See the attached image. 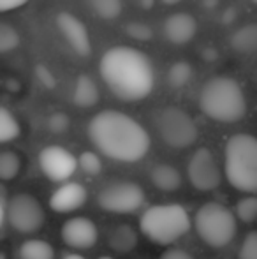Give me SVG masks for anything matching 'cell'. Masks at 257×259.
<instances>
[{
    "label": "cell",
    "mask_w": 257,
    "mask_h": 259,
    "mask_svg": "<svg viewBox=\"0 0 257 259\" xmlns=\"http://www.w3.org/2000/svg\"><path fill=\"white\" fill-rule=\"evenodd\" d=\"M187 175L192 184L194 189L201 192L213 191L220 185L222 182V173L220 167L215 160V155L208 148H197L189 160V167H187Z\"/></svg>",
    "instance_id": "10"
},
{
    "label": "cell",
    "mask_w": 257,
    "mask_h": 259,
    "mask_svg": "<svg viewBox=\"0 0 257 259\" xmlns=\"http://www.w3.org/2000/svg\"><path fill=\"white\" fill-rule=\"evenodd\" d=\"M21 169V159L16 152L6 150L0 154V178L4 182L14 180Z\"/></svg>",
    "instance_id": "23"
},
{
    "label": "cell",
    "mask_w": 257,
    "mask_h": 259,
    "mask_svg": "<svg viewBox=\"0 0 257 259\" xmlns=\"http://www.w3.org/2000/svg\"><path fill=\"white\" fill-rule=\"evenodd\" d=\"M159 259H194V257H192V254H189L187 250L178 249V247H171V249L164 250Z\"/></svg>",
    "instance_id": "32"
},
{
    "label": "cell",
    "mask_w": 257,
    "mask_h": 259,
    "mask_svg": "<svg viewBox=\"0 0 257 259\" xmlns=\"http://www.w3.org/2000/svg\"><path fill=\"white\" fill-rule=\"evenodd\" d=\"M231 48L241 55L257 53V23H247L231 35Z\"/></svg>",
    "instance_id": "19"
},
{
    "label": "cell",
    "mask_w": 257,
    "mask_h": 259,
    "mask_svg": "<svg viewBox=\"0 0 257 259\" xmlns=\"http://www.w3.org/2000/svg\"><path fill=\"white\" fill-rule=\"evenodd\" d=\"M226 178L236 191L257 192V138L252 134H234L224 150Z\"/></svg>",
    "instance_id": "4"
},
{
    "label": "cell",
    "mask_w": 257,
    "mask_h": 259,
    "mask_svg": "<svg viewBox=\"0 0 257 259\" xmlns=\"http://www.w3.org/2000/svg\"><path fill=\"white\" fill-rule=\"evenodd\" d=\"M137 4H139L141 9H151L155 4V0H137Z\"/></svg>",
    "instance_id": "34"
},
{
    "label": "cell",
    "mask_w": 257,
    "mask_h": 259,
    "mask_svg": "<svg viewBox=\"0 0 257 259\" xmlns=\"http://www.w3.org/2000/svg\"><path fill=\"white\" fill-rule=\"evenodd\" d=\"M86 198H88V192H86V189L81 184H78V182H65L52 194L49 206H52L53 211L69 213V211H74L85 205Z\"/></svg>",
    "instance_id": "14"
},
{
    "label": "cell",
    "mask_w": 257,
    "mask_h": 259,
    "mask_svg": "<svg viewBox=\"0 0 257 259\" xmlns=\"http://www.w3.org/2000/svg\"><path fill=\"white\" fill-rule=\"evenodd\" d=\"M197 34V21L189 13H175L164 21V35L176 46L187 45Z\"/></svg>",
    "instance_id": "15"
},
{
    "label": "cell",
    "mask_w": 257,
    "mask_h": 259,
    "mask_svg": "<svg viewBox=\"0 0 257 259\" xmlns=\"http://www.w3.org/2000/svg\"><path fill=\"white\" fill-rule=\"evenodd\" d=\"M39 167L52 182H67L79 167L78 157L59 145H49L39 152Z\"/></svg>",
    "instance_id": "11"
},
{
    "label": "cell",
    "mask_w": 257,
    "mask_h": 259,
    "mask_svg": "<svg viewBox=\"0 0 257 259\" xmlns=\"http://www.w3.org/2000/svg\"><path fill=\"white\" fill-rule=\"evenodd\" d=\"M194 228L206 245L212 249H222L236 236L238 217L227 206L210 201L195 211Z\"/></svg>",
    "instance_id": "6"
},
{
    "label": "cell",
    "mask_w": 257,
    "mask_h": 259,
    "mask_svg": "<svg viewBox=\"0 0 257 259\" xmlns=\"http://www.w3.org/2000/svg\"><path fill=\"white\" fill-rule=\"evenodd\" d=\"M168 85L173 87V89H182L185 87L187 83L190 81L192 78V67H190L189 62H183V60H178V62H173L168 69Z\"/></svg>",
    "instance_id": "22"
},
{
    "label": "cell",
    "mask_w": 257,
    "mask_h": 259,
    "mask_svg": "<svg viewBox=\"0 0 257 259\" xmlns=\"http://www.w3.org/2000/svg\"><path fill=\"white\" fill-rule=\"evenodd\" d=\"M55 23L59 32L62 34V37L65 39V42L79 57H88L92 53V41H90L88 28L85 27V23L78 16L67 13V11H62L57 16Z\"/></svg>",
    "instance_id": "12"
},
{
    "label": "cell",
    "mask_w": 257,
    "mask_h": 259,
    "mask_svg": "<svg viewBox=\"0 0 257 259\" xmlns=\"http://www.w3.org/2000/svg\"><path fill=\"white\" fill-rule=\"evenodd\" d=\"M62 240L72 249H92L97 242V226L86 217L67 219L62 226Z\"/></svg>",
    "instance_id": "13"
},
{
    "label": "cell",
    "mask_w": 257,
    "mask_h": 259,
    "mask_svg": "<svg viewBox=\"0 0 257 259\" xmlns=\"http://www.w3.org/2000/svg\"><path fill=\"white\" fill-rule=\"evenodd\" d=\"M28 0H0V11L2 13H7V11H14L20 9L27 4Z\"/></svg>",
    "instance_id": "33"
},
{
    "label": "cell",
    "mask_w": 257,
    "mask_h": 259,
    "mask_svg": "<svg viewBox=\"0 0 257 259\" xmlns=\"http://www.w3.org/2000/svg\"><path fill=\"white\" fill-rule=\"evenodd\" d=\"M162 2H164L166 6H178V4L183 2V0H162Z\"/></svg>",
    "instance_id": "36"
},
{
    "label": "cell",
    "mask_w": 257,
    "mask_h": 259,
    "mask_svg": "<svg viewBox=\"0 0 257 259\" xmlns=\"http://www.w3.org/2000/svg\"><path fill=\"white\" fill-rule=\"evenodd\" d=\"M21 133V125L18 118L6 108H0V143H9L14 141Z\"/></svg>",
    "instance_id": "21"
},
{
    "label": "cell",
    "mask_w": 257,
    "mask_h": 259,
    "mask_svg": "<svg viewBox=\"0 0 257 259\" xmlns=\"http://www.w3.org/2000/svg\"><path fill=\"white\" fill-rule=\"evenodd\" d=\"M199 108L215 122L234 123L247 113V99L243 89L234 78L213 76L202 85L199 94Z\"/></svg>",
    "instance_id": "3"
},
{
    "label": "cell",
    "mask_w": 257,
    "mask_h": 259,
    "mask_svg": "<svg viewBox=\"0 0 257 259\" xmlns=\"http://www.w3.org/2000/svg\"><path fill=\"white\" fill-rule=\"evenodd\" d=\"M139 229L150 242L171 245L190 229V217L182 205H155L143 211Z\"/></svg>",
    "instance_id": "5"
},
{
    "label": "cell",
    "mask_w": 257,
    "mask_h": 259,
    "mask_svg": "<svg viewBox=\"0 0 257 259\" xmlns=\"http://www.w3.org/2000/svg\"><path fill=\"white\" fill-rule=\"evenodd\" d=\"M122 0H90L92 11L100 20H115L122 14Z\"/></svg>",
    "instance_id": "24"
},
{
    "label": "cell",
    "mask_w": 257,
    "mask_h": 259,
    "mask_svg": "<svg viewBox=\"0 0 257 259\" xmlns=\"http://www.w3.org/2000/svg\"><path fill=\"white\" fill-rule=\"evenodd\" d=\"M155 127L161 140L173 148H189L199 138V129L194 118L176 106L162 108L155 118Z\"/></svg>",
    "instance_id": "7"
},
{
    "label": "cell",
    "mask_w": 257,
    "mask_h": 259,
    "mask_svg": "<svg viewBox=\"0 0 257 259\" xmlns=\"http://www.w3.org/2000/svg\"><path fill=\"white\" fill-rule=\"evenodd\" d=\"M69 125H71V120H69V116L65 115V113H53V115L48 118L49 131L55 134L65 133V131L69 129Z\"/></svg>",
    "instance_id": "30"
},
{
    "label": "cell",
    "mask_w": 257,
    "mask_h": 259,
    "mask_svg": "<svg viewBox=\"0 0 257 259\" xmlns=\"http://www.w3.org/2000/svg\"><path fill=\"white\" fill-rule=\"evenodd\" d=\"M150 180L159 191L162 192H175L182 185V175L171 164H157L151 167Z\"/></svg>",
    "instance_id": "17"
},
{
    "label": "cell",
    "mask_w": 257,
    "mask_h": 259,
    "mask_svg": "<svg viewBox=\"0 0 257 259\" xmlns=\"http://www.w3.org/2000/svg\"><path fill=\"white\" fill-rule=\"evenodd\" d=\"M234 213L241 222H254L257 219V196H247L240 199L234 208Z\"/></svg>",
    "instance_id": "26"
},
{
    "label": "cell",
    "mask_w": 257,
    "mask_h": 259,
    "mask_svg": "<svg viewBox=\"0 0 257 259\" xmlns=\"http://www.w3.org/2000/svg\"><path fill=\"white\" fill-rule=\"evenodd\" d=\"M55 249L46 240H27L20 247V259H53Z\"/></svg>",
    "instance_id": "20"
},
{
    "label": "cell",
    "mask_w": 257,
    "mask_h": 259,
    "mask_svg": "<svg viewBox=\"0 0 257 259\" xmlns=\"http://www.w3.org/2000/svg\"><path fill=\"white\" fill-rule=\"evenodd\" d=\"M110 247L118 254H125L136 249L137 245V231L129 224H120L108 236Z\"/></svg>",
    "instance_id": "18"
},
{
    "label": "cell",
    "mask_w": 257,
    "mask_h": 259,
    "mask_svg": "<svg viewBox=\"0 0 257 259\" xmlns=\"http://www.w3.org/2000/svg\"><path fill=\"white\" fill-rule=\"evenodd\" d=\"M219 4V0H204V6L206 7H215Z\"/></svg>",
    "instance_id": "37"
},
{
    "label": "cell",
    "mask_w": 257,
    "mask_h": 259,
    "mask_svg": "<svg viewBox=\"0 0 257 259\" xmlns=\"http://www.w3.org/2000/svg\"><path fill=\"white\" fill-rule=\"evenodd\" d=\"M240 259H257V231H248L238 252Z\"/></svg>",
    "instance_id": "29"
},
{
    "label": "cell",
    "mask_w": 257,
    "mask_h": 259,
    "mask_svg": "<svg viewBox=\"0 0 257 259\" xmlns=\"http://www.w3.org/2000/svg\"><path fill=\"white\" fill-rule=\"evenodd\" d=\"M78 164L86 175H90V177H95V175H99L100 169H102V162H100L99 155H97L95 152H83V154H79Z\"/></svg>",
    "instance_id": "27"
},
{
    "label": "cell",
    "mask_w": 257,
    "mask_h": 259,
    "mask_svg": "<svg viewBox=\"0 0 257 259\" xmlns=\"http://www.w3.org/2000/svg\"><path fill=\"white\" fill-rule=\"evenodd\" d=\"M20 46V34L7 21L0 23V53H9Z\"/></svg>",
    "instance_id": "25"
},
{
    "label": "cell",
    "mask_w": 257,
    "mask_h": 259,
    "mask_svg": "<svg viewBox=\"0 0 257 259\" xmlns=\"http://www.w3.org/2000/svg\"><path fill=\"white\" fill-rule=\"evenodd\" d=\"M35 74L39 76V79H41L42 85L48 87V89H53V87L57 85L55 76L52 74V71H49L46 65H37V67H35Z\"/></svg>",
    "instance_id": "31"
},
{
    "label": "cell",
    "mask_w": 257,
    "mask_h": 259,
    "mask_svg": "<svg viewBox=\"0 0 257 259\" xmlns=\"http://www.w3.org/2000/svg\"><path fill=\"white\" fill-rule=\"evenodd\" d=\"M7 222L20 233H35L44 224V210L32 194H14L7 205Z\"/></svg>",
    "instance_id": "9"
},
{
    "label": "cell",
    "mask_w": 257,
    "mask_h": 259,
    "mask_svg": "<svg viewBox=\"0 0 257 259\" xmlns=\"http://www.w3.org/2000/svg\"><path fill=\"white\" fill-rule=\"evenodd\" d=\"M100 99L99 87L88 74H81L76 78L74 89H72V103L78 108L88 109L93 108Z\"/></svg>",
    "instance_id": "16"
},
{
    "label": "cell",
    "mask_w": 257,
    "mask_h": 259,
    "mask_svg": "<svg viewBox=\"0 0 257 259\" xmlns=\"http://www.w3.org/2000/svg\"><path fill=\"white\" fill-rule=\"evenodd\" d=\"M125 32L132 39H136V41H144V42L150 41L151 35H153V30L146 23H143V21H130L127 27H125Z\"/></svg>",
    "instance_id": "28"
},
{
    "label": "cell",
    "mask_w": 257,
    "mask_h": 259,
    "mask_svg": "<svg viewBox=\"0 0 257 259\" xmlns=\"http://www.w3.org/2000/svg\"><path fill=\"white\" fill-rule=\"evenodd\" d=\"M144 203V192L134 182H113L108 184L97 196V205L113 213H132Z\"/></svg>",
    "instance_id": "8"
},
{
    "label": "cell",
    "mask_w": 257,
    "mask_h": 259,
    "mask_svg": "<svg viewBox=\"0 0 257 259\" xmlns=\"http://www.w3.org/2000/svg\"><path fill=\"white\" fill-rule=\"evenodd\" d=\"M100 78L118 99L136 103L150 96L155 72L150 58L132 46H115L100 58Z\"/></svg>",
    "instance_id": "2"
},
{
    "label": "cell",
    "mask_w": 257,
    "mask_h": 259,
    "mask_svg": "<svg viewBox=\"0 0 257 259\" xmlns=\"http://www.w3.org/2000/svg\"><path fill=\"white\" fill-rule=\"evenodd\" d=\"M252 2H254V4H255V6H257V0H252Z\"/></svg>",
    "instance_id": "39"
},
{
    "label": "cell",
    "mask_w": 257,
    "mask_h": 259,
    "mask_svg": "<svg viewBox=\"0 0 257 259\" xmlns=\"http://www.w3.org/2000/svg\"><path fill=\"white\" fill-rule=\"evenodd\" d=\"M62 259H85V257H83V256H79V254H65V256L62 257Z\"/></svg>",
    "instance_id": "35"
},
{
    "label": "cell",
    "mask_w": 257,
    "mask_h": 259,
    "mask_svg": "<svg viewBox=\"0 0 257 259\" xmlns=\"http://www.w3.org/2000/svg\"><path fill=\"white\" fill-rule=\"evenodd\" d=\"M88 138L102 155L118 162H137L150 150L146 129L115 109L99 111L88 122Z\"/></svg>",
    "instance_id": "1"
},
{
    "label": "cell",
    "mask_w": 257,
    "mask_h": 259,
    "mask_svg": "<svg viewBox=\"0 0 257 259\" xmlns=\"http://www.w3.org/2000/svg\"><path fill=\"white\" fill-rule=\"evenodd\" d=\"M99 259H113V257H111V256H100Z\"/></svg>",
    "instance_id": "38"
}]
</instances>
